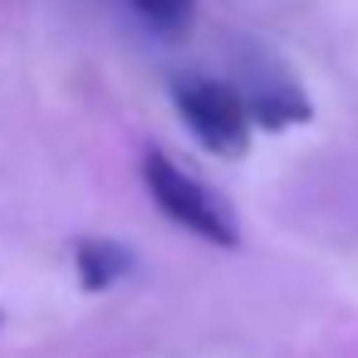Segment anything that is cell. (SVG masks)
<instances>
[{"label": "cell", "instance_id": "2", "mask_svg": "<svg viewBox=\"0 0 358 358\" xmlns=\"http://www.w3.org/2000/svg\"><path fill=\"white\" fill-rule=\"evenodd\" d=\"M172 108L187 123V133L216 152V157H245L255 118L236 89V79H211V74H177L172 79Z\"/></svg>", "mask_w": 358, "mask_h": 358}, {"label": "cell", "instance_id": "5", "mask_svg": "<svg viewBox=\"0 0 358 358\" xmlns=\"http://www.w3.org/2000/svg\"><path fill=\"white\" fill-rule=\"evenodd\" d=\"M123 6L138 15L143 30H152L162 40H182L196 20V0H123Z\"/></svg>", "mask_w": 358, "mask_h": 358}, {"label": "cell", "instance_id": "4", "mask_svg": "<svg viewBox=\"0 0 358 358\" xmlns=\"http://www.w3.org/2000/svg\"><path fill=\"white\" fill-rule=\"evenodd\" d=\"M74 270H79V285L89 294H99V289H113L118 280L133 275V250L123 241L84 236V241H74Z\"/></svg>", "mask_w": 358, "mask_h": 358}, {"label": "cell", "instance_id": "1", "mask_svg": "<svg viewBox=\"0 0 358 358\" xmlns=\"http://www.w3.org/2000/svg\"><path fill=\"white\" fill-rule=\"evenodd\" d=\"M143 182H148V196L157 201V211H162L172 226H182V231H192L196 241L221 245V250H236V245H241V221H236L231 201H226L216 187H206L201 177H192V172H187L177 157H167L162 148H148V157H143Z\"/></svg>", "mask_w": 358, "mask_h": 358}, {"label": "cell", "instance_id": "3", "mask_svg": "<svg viewBox=\"0 0 358 358\" xmlns=\"http://www.w3.org/2000/svg\"><path fill=\"white\" fill-rule=\"evenodd\" d=\"M236 89H241V99H245L255 128H265V133L299 128V123H309V113H314V108H309V94L299 89V79H294L275 55H265V50H245Z\"/></svg>", "mask_w": 358, "mask_h": 358}]
</instances>
